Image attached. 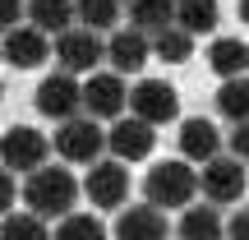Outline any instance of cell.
Wrapping results in <instances>:
<instances>
[{
    "label": "cell",
    "mask_w": 249,
    "mask_h": 240,
    "mask_svg": "<svg viewBox=\"0 0 249 240\" xmlns=\"http://www.w3.org/2000/svg\"><path fill=\"white\" fill-rule=\"evenodd\" d=\"M129 111V88H124V74L116 70H97L83 79V116L92 120H120Z\"/></svg>",
    "instance_id": "8992f818"
},
{
    "label": "cell",
    "mask_w": 249,
    "mask_h": 240,
    "mask_svg": "<svg viewBox=\"0 0 249 240\" xmlns=\"http://www.w3.org/2000/svg\"><path fill=\"white\" fill-rule=\"evenodd\" d=\"M83 194L92 199L97 208H124V199H129V171H124L120 157H102L88 166V176H83Z\"/></svg>",
    "instance_id": "30bf717a"
},
{
    "label": "cell",
    "mask_w": 249,
    "mask_h": 240,
    "mask_svg": "<svg viewBox=\"0 0 249 240\" xmlns=\"http://www.w3.org/2000/svg\"><path fill=\"white\" fill-rule=\"evenodd\" d=\"M152 143H157V134H152V125L139 120V116H120L116 129L107 134L111 157H120V162H143L152 152Z\"/></svg>",
    "instance_id": "4fadbf2b"
},
{
    "label": "cell",
    "mask_w": 249,
    "mask_h": 240,
    "mask_svg": "<svg viewBox=\"0 0 249 240\" xmlns=\"http://www.w3.org/2000/svg\"><path fill=\"white\" fill-rule=\"evenodd\" d=\"M51 148L55 143L46 139L42 129H33V125H9L5 139H0V162H5V171H23V176H33V171L51 166Z\"/></svg>",
    "instance_id": "3957f363"
},
{
    "label": "cell",
    "mask_w": 249,
    "mask_h": 240,
    "mask_svg": "<svg viewBox=\"0 0 249 240\" xmlns=\"http://www.w3.org/2000/svg\"><path fill=\"white\" fill-rule=\"evenodd\" d=\"M79 203V180H74L70 166H42L23 180V208L37 213L42 222H60V217L74 213Z\"/></svg>",
    "instance_id": "6da1fadb"
},
{
    "label": "cell",
    "mask_w": 249,
    "mask_h": 240,
    "mask_svg": "<svg viewBox=\"0 0 249 240\" xmlns=\"http://www.w3.org/2000/svg\"><path fill=\"white\" fill-rule=\"evenodd\" d=\"M240 23H249V0H240Z\"/></svg>",
    "instance_id": "f546056e"
},
{
    "label": "cell",
    "mask_w": 249,
    "mask_h": 240,
    "mask_svg": "<svg viewBox=\"0 0 249 240\" xmlns=\"http://www.w3.org/2000/svg\"><path fill=\"white\" fill-rule=\"evenodd\" d=\"M180 157L185 162H203V166L213 157H222V129H217V120L189 116L180 125Z\"/></svg>",
    "instance_id": "5bb4252c"
},
{
    "label": "cell",
    "mask_w": 249,
    "mask_h": 240,
    "mask_svg": "<svg viewBox=\"0 0 249 240\" xmlns=\"http://www.w3.org/2000/svg\"><path fill=\"white\" fill-rule=\"evenodd\" d=\"M208 65H213L217 79H240V74H249V46L240 42V37H217L213 46H208Z\"/></svg>",
    "instance_id": "ac0fdd59"
},
{
    "label": "cell",
    "mask_w": 249,
    "mask_h": 240,
    "mask_svg": "<svg viewBox=\"0 0 249 240\" xmlns=\"http://www.w3.org/2000/svg\"><path fill=\"white\" fill-rule=\"evenodd\" d=\"M0 240H55V231L37 213H9L0 226Z\"/></svg>",
    "instance_id": "7402d4cb"
},
{
    "label": "cell",
    "mask_w": 249,
    "mask_h": 240,
    "mask_svg": "<svg viewBox=\"0 0 249 240\" xmlns=\"http://www.w3.org/2000/svg\"><path fill=\"white\" fill-rule=\"evenodd\" d=\"M176 236L180 240H226V226H222V213L213 203L208 208H185L176 222Z\"/></svg>",
    "instance_id": "d6986e66"
},
{
    "label": "cell",
    "mask_w": 249,
    "mask_h": 240,
    "mask_svg": "<svg viewBox=\"0 0 249 240\" xmlns=\"http://www.w3.org/2000/svg\"><path fill=\"white\" fill-rule=\"evenodd\" d=\"M55 60L65 74H97V65L107 60V42L92 28H70L65 37H55Z\"/></svg>",
    "instance_id": "9c48e42d"
},
{
    "label": "cell",
    "mask_w": 249,
    "mask_h": 240,
    "mask_svg": "<svg viewBox=\"0 0 249 240\" xmlns=\"http://www.w3.org/2000/svg\"><path fill=\"white\" fill-rule=\"evenodd\" d=\"M51 143H55V152H60L65 162H83V166L102 162V152H107L102 120H92V116H74V120H65L60 129L51 134Z\"/></svg>",
    "instance_id": "277c9868"
},
{
    "label": "cell",
    "mask_w": 249,
    "mask_h": 240,
    "mask_svg": "<svg viewBox=\"0 0 249 240\" xmlns=\"http://www.w3.org/2000/svg\"><path fill=\"white\" fill-rule=\"evenodd\" d=\"M171 236V222L161 208L152 203H139V208H124L116 217V240H166Z\"/></svg>",
    "instance_id": "9a60e30c"
},
{
    "label": "cell",
    "mask_w": 249,
    "mask_h": 240,
    "mask_svg": "<svg viewBox=\"0 0 249 240\" xmlns=\"http://www.w3.org/2000/svg\"><path fill=\"white\" fill-rule=\"evenodd\" d=\"M55 240H107V226L92 213H70L55 222Z\"/></svg>",
    "instance_id": "603a6c76"
},
{
    "label": "cell",
    "mask_w": 249,
    "mask_h": 240,
    "mask_svg": "<svg viewBox=\"0 0 249 240\" xmlns=\"http://www.w3.org/2000/svg\"><path fill=\"white\" fill-rule=\"evenodd\" d=\"M213 111H217L222 120H231V125H245V120H249V74L226 79L222 88L213 92Z\"/></svg>",
    "instance_id": "ffe728a7"
},
{
    "label": "cell",
    "mask_w": 249,
    "mask_h": 240,
    "mask_svg": "<svg viewBox=\"0 0 249 240\" xmlns=\"http://www.w3.org/2000/svg\"><path fill=\"white\" fill-rule=\"evenodd\" d=\"M124 14H129V28H139L148 37H161L166 28H176V0H129Z\"/></svg>",
    "instance_id": "e0dca14e"
},
{
    "label": "cell",
    "mask_w": 249,
    "mask_h": 240,
    "mask_svg": "<svg viewBox=\"0 0 249 240\" xmlns=\"http://www.w3.org/2000/svg\"><path fill=\"white\" fill-rule=\"evenodd\" d=\"M14 199H23V185H14V171L0 176V208H14Z\"/></svg>",
    "instance_id": "4316f807"
},
{
    "label": "cell",
    "mask_w": 249,
    "mask_h": 240,
    "mask_svg": "<svg viewBox=\"0 0 249 240\" xmlns=\"http://www.w3.org/2000/svg\"><path fill=\"white\" fill-rule=\"evenodd\" d=\"M189 51H194V37H189L185 28H166L161 37H152V55H157V60L180 65V60H189Z\"/></svg>",
    "instance_id": "d4e9b609"
},
{
    "label": "cell",
    "mask_w": 249,
    "mask_h": 240,
    "mask_svg": "<svg viewBox=\"0 0 249 240\" xmlns=\"http://www.w3.org/2000/svg\"><path fill=\"white\" fill-rule=\"evenodd\" d=\"M194 194H198V171L194 162L185 157H166L143 176V203L152 208H194Z\"/></svg>",
    "instance_id": "7a4b0ae2"
},
{
    "label": "cell",
    "mask_w": 249,
    "mask_h": 240,
    "mask_svg": "<svg viewBox=\"0 0 249 240\" xmlns=\"http://www.w3.org/2000/svg\"><path fill=\"white\" fill-rule=\"evenodd\" d=\"M222 23V5L217 0H176V28H185L189 37L213 33Z\"/></svg>",
    "instance_id": "44dd1931"
},
{
    "label": "cell",
    "mask_w": 249,
    "mask_h": 240,
    "mask_svg": "<svg viewBox=\"0 0 249 240\" xmlns=\"http://www.w3.org/2000/svg\"><path fill=\"white\" fill-rule=\"evenodd\" d=\"M129 116L148 120L152 129H157V125H171V120L180 116V92H176V83H166V79H139L129 88Z\"/></svg>",
    "instance_id": "ba28073f"
},
{
    "label": "cell",
    "mask_w": 249,
    "mask_h": 240,
    "mask_svg": "<svg viewBox=\"0 0 249 240\" xmlns=\"http://www.w3.org/2000/svg\"><path fill=\"white\" fill-rule=\"evenodd\" d=\"M107 60L116 74H139L152 60V37L139 33V28H116L107 37Z\"/></svg>",
    "instance_id": "7c38bea8"
},
{
    "label": "cell",
    "mask_w": 249,
    "mask_h": 240,
    "mask_svg": "<svg viewBox=\"0 0 249 240\" xmlns=\"http://www.w3.org/2000/svg\"><path fill=\"white\" fill-rule=\"evenodd\" d=\"M79 18V0H28V23L46 37H65Z\"/></svg>",
    "instance_id": "2e32d148"
},
{
    "label": "cell",
    "mask_w": 249,
    "mask_h": 240,
    "mask_svg": "<svg viewBox=\"0 0 249 240\" xmlns=\"http://www.w3.org/2000/svg\"><path fill=\"white\" fill-rule=\"evenodd\" d=\"M231 157L249 162V120H245V125H235V129H231Z\"/></svg>",
    "instance_id": "83f0119b"
},
{
    "label": "cell",
    "mask_w": 249,
    "mask_h": 240,
    "mask_svg": "<svg viewBox=\"0 0 249 240\" xmlns=\"http://www.w3.org/2000/svg\"><path fill=\"white\" fill-rule=\"evenodd\" d=\"M0 23L23 28L28 23V0H0Z\"/></svg>",
    "instance_id": "484cf974"
},
{
    "label": "cell",
    "mask_w": 249,
    "mask_h": 240,
    "mask_svg": "<svg viewBox=\"0 0 249 240\" xmlns=\"http://www.w3.org/2000/svg\"><path fill=\"white\" fill-rule=\"evenodd\" d=\"M198 189L208 194L213 208L240 203L245 189H249V162H240V157H213L203 171H198Z\"/></svg>",
    "instance_id": "5b68a950"
},
{
    "label": "cell",
    "mask_w": 249,
    "mask_h": 240,
    "mask_svg": "<svg viewBox=\"0 0 249 240\" xmlns=\"http://www.w3.org/2000/svg\"><path fill=\"white\" fill-rule=\"evenodd\" d=\"M120 0H79V23L92 28V33H116V18H120Z\"/></svg>",
    "instance_id": "cb8c5ba5"
},
{
    "label": "cell",
    "mask_w": 249,
    "mask_h": 240,
    "mask_svg": "<svg viewBox=\"0 0 249 240\" xmlns=\"http://www.w3.org/2000/svg\"><path fill=\"white\" fill-rule=\"evenodd\" d=\"M33 107L42 111L46 120H55V125L74 120V116H79V107H83V88H79V74H65V70L46 74V79L37 83V92H33Z\"/></svg>",
    "instance_id": "52a82bcc"
},
{
    "label": "cell",
    "mask_w": 249,
    "mask_h": 240,
    "mask_svg": "<svg viewBox=\"0 0 249 240\" xmlns=\"http://www.w3.org/2000/svg\"><path fill=\"white\" fill-rule=\"evenodd\" d=\"M226 236H231V240H249V208H240V213L231 217V226H226Z\"/></svg>",
    "instance_id": "f1b7e54d"
},
{
    "label": "cell",
    "mask_w": 249,
    "mask_h": 240,
    "mask_svg": "<svg viewBox=\"0 0 249 240\" xmlns=\"http://www.w3.org/2000/svg\"><path fill=\"white\" fill-rule=\"evenodd\" d=\"M55 55V42L42 33V28L23 23V28H5V60L14 70H37L42 60Z\"/></svg>",
    "instance_id": "8fae6325"
}]
</instances>
